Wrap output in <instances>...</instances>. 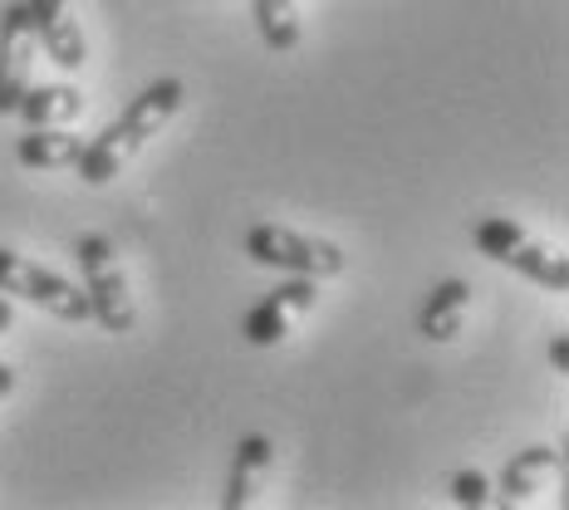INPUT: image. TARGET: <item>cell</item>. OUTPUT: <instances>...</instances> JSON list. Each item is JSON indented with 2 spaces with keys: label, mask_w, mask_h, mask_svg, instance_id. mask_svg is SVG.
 Listing matches in <instances>:
<instances>
[{
  "label": "cell",
  "mask_w": 569,
  "mask_h": 510,
  "mask_svg": "<svg viewBox=\"0 0 569 510\" xmlns=\"http://www.w3.org/2000/svg\"><path fill=\"white\" fill-rule=\"evenodd\" d=\"M26 10L34 20V34H40V50L50 54L59 69H84L89 44H84V30L69 16V0H26Z\"/></svg>",
  "instance_id": "cell-8"
},
{
  "label": "cell",
  "mask_w": 569,
  "mask_h": 510,
  "mask_svg": "<svg viewBox=\"0 0 569 510\" xmlns=\"http://www.w3.org/2000/svg\"><path fill=\"white\" fill-rule=\"evenodd\" d=\"M550 363H555V373H569V334H555V343H550Z\"/></svg>",
  "instance_id": "cell-16"
},
{
  "label": "cell",
  "mask_w": 569,
  "mask_h": 510,
  "mask_svg": "<svg viewBox=\"0 0 569 510\" xmlns=\"http://www.w3.org/2000/svg\"><path fill=\"white\" fill-rule=\"evenodd\" d=\"M74 260H79V276H84V294H89V314L99 319L109 334H133L138 329V304L133 290H128L123 276V260H118L109 236H79L74 241Z\"/></svg>",
  "instance_id": "cell-3"
},
{
  "label": "cell",
  "mask_w": 569,
  "mask_h": 510,
  "mask_svg": "<svg viewBox=\"0 0 569 510\" xmlns=\"http://www.w3.org/2000/svg\"><path fill=\"white\" fill-rule=\"evenodd\" d=\"M182 99H187V84H182V79H172V74L152 79V84L142 89L138 99L128 103V109L118 113L99 138H89V142H84V152H79L74 172L84 177L89 187L113 182V177L123 172L142 148H148V138H158L162 128L172 123L177 109H182Z\"/></svg>",
  "instance_id": "cell-1"
},
{
  "label": "cell",
  "mask_w": 569,
  "mask_h": 510,
  "mask_svg": "<svg viewBox=\"0 0 569 510\" xmlns=\"http://www.w3.org/2000/svg\"><path fill=\"white\" fill-rule=\"evenodd\" d=\"M315 304H319V280L290 276L241 319V334H246V343H256V349H276V343H284L295 334V324H300Z\"/></svg>",
  "instance_id": "cell-6"
},
{
  "label": "cell",
  "mask_w": 569,
  "mask_h": 510,
  "mask_svg": "<svg viewBox=\"0 0 569 510\" xmlns=\"http://www.w3.org/2000/svg\"><path fill=\"white\" fill-rule=\"evenodd\" d=\"M34 54H40V34L26 0H16L0 10V113H16L34 84Z\"/></svg>",
  "instance_id": "cell-7"
},
{
  "label": "cell",
  "mask_w": 569,
  "mask_h": 510,
  "mask_svg": "<svg viewBox=\"0 0 569 510\" xmlns=\"http://www.w3.org/2000/svg\"><path fill=\"white\" fill-rule=\"evenodd\" d=\"M471 241H477V251L486 260H496V266L516 270V276L536 280V284H545V290H555V294L569 290V260L560 251H550L540 236L516 227L511 217H481L477 227H471Z\"/></svg>",
  "instance_id": "cell-2"
},
{
  "label": "cell",
  "mask_w": 569,
  "mask_h": 510,
  "mask_svg": "<svg viewBox=\"0 0 569 510\" xmlns=\"http://www.w3.org/2000/svg\"><path fill=\"white\" fill-rule=\"evenodd\" d=\"M10 319H16V310H10V300H6V294H0V334H6V329H10Z\"/></svg>",
  "instance_id": "cell-18"
},
{
  "label": "cell",
  "mask_w": 569,
  "mask_h": 510,
  "mask_svg": "<svg viewBox=\"0 0 569 510\" xmlns=\"http://www.w3.org/2000/svg\"><path fill=\"white\" fill-rule=\"evenodd\" d=\"M16 393V369L10 363H0V398H10Z\"/></svg>",
  "instance_id": "cell-17"
},
{
  "label": "cell",
  "mask_w": 569,
  "mask_h": 510,
  "mask_svg": "<svg viewBox=\"0 0 569 510\" xmlns=\"http://www.w3.org/2000/svg\"><path fill=\"white\" fill-rule=\"evenodd\" d=\"M246 256L266 270H284V276H310V280H329L343 276V251L325 236L280 227V221H260V227L246 231Z\"/></svg>",
  "instance_id": "cell-4"
},
{
  "label": "cell",
  "mask_w": 569,
  "mask_h": 510,
  "mask_svg": "<svg viewBox=\"0 0 569 510\" xmlns=\"http://www.w3.org/2000/svg\"><path fill=\"white\" fill-rule=\"evenodd\" d=\"M79 152H84V138L69 133V128H30V133L16 142L20 168H30V172H59V168H74Z\"/></svg>",
  "instance_id": "cell-12"
},
{
  "label": "cell",
  "mask_w": 569,
  "mask_h": 510,
  "mask_svg": "<svg viewBox=\"0 0 569 510\" xmlns=\"http://www.w3.org/2000/svg\"><path fill=\"white\" fill-rule=\"evenodd\" d=\"M467 310H471V284L467 280H442L427 290V304L418 314V334L427 343H452L467 324Z\"/></svg>",
  "instance_id": "cell-11"
},
{
  "label": "cell",
  "mask_w": 569,
  "mask_h": 510,
  "mask_svg": "<svg viewBox=\"0 0 569 510\" xmlns=\"http://www.w3.org/2000/svg\"><path fill=\"white\" fill-rule=\"evenodd\" d=\"M452 501L457 506H491V481L481 477V471H457L452 477Z\"/></svg>",
  "instance_id": "cell-15"
},
{
  "label": "cell",
  "mask_w": 569,
  "mask_h": 510,
  "mask_svg": "<svg viewBox=\"0 0 569 510\" xmlns=\"http://www.w3.org/2000/svg\"><path fill=\"white\" fill-rule=\"evenodd\" d=\"M16 113L26 118L30 128H69L84 113V93L74 84H30Z\"/></svg>",
  "instance_id": "cell-13"
},
{
  "label": "cell",
  "mask_w": 569,
  "mask_h": 510,
  "mask_svg": "<svg viewBox=\"0 0 569 510\" xmlns=\"http://www.w3.org/2000/svg\"><path fill=\"white\" fill-rule=\"evenodd\" d=\"M555 477H565V452L560 447H526V452H516L511 461H506V471H501V501H530L536 491H545Z\"/></svg>",
  "instance_id": "cell-10"
},
{
  "label": "cell",
  "mask_w": 569,
  "mask_h": 510,
  "mask_svg": "<svg viewBox=\"0 0 569 510\" xmlns=\"http://www.w3.org/2000/svg\"><path fill=\"white\" fill-rule=\"evenodd\" d=\"M256 10V26H260V40L270 44L276 54H290L300 44V6L295 0H251Z\"/></svg>",
  "instance_id": "cell-14"
},
{
  "label": "cell",
  "mask_w": 569,
  "mask_h": 510,
  "mask_svg": "<svg viewBox=\"0 0 569 510\" xmlns=\"http://www.w3.org/2000/svg\"><path fill=\"white\" fill-rule=\"evenodd\" d=\"M0 294H16V300L34 304V310L64 319V324H84L89 314V294L84 284H69L64 276H54V270L34 266V260L16 256L0 246Z\"/></svg>",
  "instance_id": "cell-5"
},
{
  "label": "cell",
  "mask_w": 569,
  "mask_h": 510,
  "mask_svg": "<svg viewBox=\"0 0 569 510\" xmlns=\"http://www.w3.org/2000/svg\"><path fill=\"white\" fill-rule=\"evenodd\" d=\"M276 442L270 437H260V432H251V437H241L236 442V457H231V477H227V496H221V506L227 510H246L256 501V491L266 486V477L276 471Z\"/></svg>",
  "instance_id": "cell-9"
}]
</instances>
